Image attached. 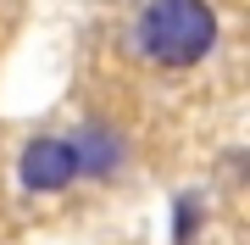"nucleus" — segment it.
Masks as SVG:
<instances>
[{
	"instance_id": "f257e3e1",
	"label": "nucleus",
	"mask_w": 250,
	"mask_h": 245,
	"mask_svg": "<svg viewBox=\"0 0 250 245\" xmlns=\"http://www.w3.org/2000/svg\"><path fill=\"white\" fill-rule=\"evenodd\" d=\"M134 45L156 67H195L217 50V11L206 0H145L134 17Z\"/></svg>"
},
{
	"instance_id": "f03ea898",
	"label": "nucleus",
	"mask_w": 250,
	"mask_h": 245,
	"mask_svg": "<svg viewBox=\"0 0 250 245\" xmlns=\"http://www.w3.org/2000/svg\"><path fill=\"white\" fill-rule=\"evenodd\" d=\"M72 178H78V156H72L67 139L45 134V139H28V145H22L17 184H22L28 195H56V190H67Z\"/></svg>"
},
{
	"instance_id": "7ed1b4c3",
	"label": "nucleus",
	"mask_w": 250,
	"mask_h": 245,
	"mask_svg": "<svg viewBox=\"0 0 250 245\" xmlns=\"http://www.w3.org/2000/svg\"><path fill=\"white\" fill-rule=\"evenodd\" d=\"M67 145L78 156V178H117V167H123V134L111 123H78Z\"/></svg>"
},
{
	"instance_id": "20e7f679",
	"label": "nucleus",
	"mask_w": 250,
	"mask_h": 245,
	"mask_svg": "<svg viewBox=\"0 0 250 245\" xmlns=\"http://www.w3.org/2000/svg\"><path fill=\"white\" fill-rule=\"evenodd\" d=\"M200 223H206V195L200 190H189V195L172 200V245H195Z\"/></svg>"
}]
</instances>
